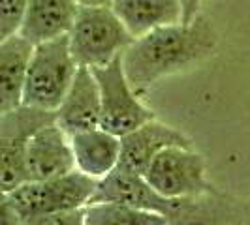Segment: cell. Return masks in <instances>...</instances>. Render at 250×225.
<instances>
[{
	"label": "cell",
	"instance_id": "obj_1",
	"mask_svg": "<svg viewBox=\"0 0 250 225\" xmlns=\"http://www.w3.org/2000/svg\"><path fill=\"white\" fill-rule=\"evenodd\" d=\"M216 30L209 19L156 28L134 41L123 53L125 74L132 88L143 96L158 81L203 62L216 49Z\"/></svg>",
	"mask_w": 250,
	"mask_h": 225
},
{
	"label": "cell",
	"instance_id": "obj_2",
	"mask_svg": "<svg viewBox=\"0 0 250 225\" xmlns=\"http://www.w3.org/2000/svg\"><path fill=\"white\" fill-rule=\"evenodd\" d=\"M68 39L75 62L94 70L119 58L134 36L111 6H79Z\"/></svg>",
	"mask_w": 250,
	"mask_h": 225
},
{
	"label": "cell",
	"instance_id": "obj_3",
	"mask_svg": "<svg viewBox=\"0 0 250 225\" xmlns=\"http://www.w3.org/2000/svg\"><path fill=\"white\" fill-rule=\"evenodd\" d=\"M77 70L79 64L72 55L68 36L36 45L26 77L23 105L57 111L74 85Z\"/></svg>",
	"mask_w": 250,
	"mask_h": 225
},
{
	"label": "cell",
	"instance_id": "obj_4",
	"mask_svg": "<svg viewBox=\"0 0 250 225\" xmlns=\"http://www.w3.org/2000/svg\"><path fill=\"white\" fill-rule=\"evenodd\" d=\"M98 180L75 169L49 180H28L10 193H2L23 218L85 208L96 193Z\"/></svg>",
	"mask_w": 250,
	"mask_h": 225
},
{
	"label": "cell",
	"instance_id": "obj_5",
	"mask_svg": "<svg viewBox=\"0 0 250 225\" xmlns=\"http://www.w3.org/2000/svg\"><path fill=\"white\" fill-rule=\"evenodd\" d=\"M57 122V111L21 105L0 112V188L10 193L28 182L26 149L28 141L43 126Z\"/></svg>",
	"mask_w": 250,
	"mask_h": 225
},
{
	"label": "cell",
	"instance_id": "obj_6",
	"mask_svg": "<svg viewBox=\"0 0 250 225\" xmlns=\"http://www.w3.org/2000/svg\"><path fill=\"white\" fill-rule=\"evenodd\" d=\"M92 74L98 81L102 96L100 128L123 137L156 118L154 111L139 100L138 92L130 85L123 66V55L107 66L94 68Z\"/></svg>",
	"mask_w": 250,
	"mask_h": 225
},
{
	"label": "cell",
	"instance_id": "obj_7",
	"mask_svg": "<svg viewBox=\"0 0 250 225\" xmlns=\"http://www.w3.org/2000/svg\"><path fill=\"white\" fill-rule=\"evenodd\" d=\"M143 176L167 199H190L216 189L207 178L205 158L192 147H167L150 162Z\"/></svg>",
	"mask_w": 250,
	"mask_h": 225
},
{
	"label": "cell",
	"instance_id": "obj_8",
	"mask_svg": "<svg viewBox=\"0 0 250 225\" xmlns=\"http://www.w3.org/2000/svg\"><path fill=\"white\" fill-rule=\"evenodd\" d=\"M90 203H123L136 208L164 214L169 224H175L181 216L185 199H167L150 186L143 175L117 167L98 180L96 193Z\"/></svg>",
	"mask_w": 250,
	"mask_h": 225
},
{
	"label": "cell",
	"instance_id": "obj_9",
	"mask_svg": "<svg viewBox=\"0 0 250 225\" xmlns=\"http://www.w3.org/2000/svg\"><path fill=\"white\" fill-rule=\"evenodd\" d=\"M121 160L119 169L136 175H145L150 162L167 147H192V139L173 126L158 122L156 118L139 126L121 137Z\"/></svg>",
	"mask_w": 250,
	"mask_h": 225
},
{
	"label": "cell",
	"instance_id": "obj_10",
	"mask_svg": "<svg viewBox=\"0 0 250 225\" xmlns=\"http://www.w3.org/2000/svg\"><path fill=\"white\" fill-rule=\"evenodd\" d=\"M77 169L70 135L57 122L43 126L28 141V180H49Z\"/></svg>",
	"mask_w": 250,
	"mask_h": 225
},
{
	"label": "cell",
	"instance_id": "obj_11",
	"mask_svg": "<svg viewBox=\"0 0 250 225\" xmlns=\"http://www.w3.org/2000/svg\"><path fill=\"white\" fill-rule=\"evenodd\" d=\"M57 124L68 135L100 128L102 96L98 81L90 68L79 66L75 81L57 109Z\"/></svg>",
	"mask_w": 250,
	"mask_h": 225
},
{
	"label": "cell",
	"instance_id": "obj_12",
	"mask_svg": "<svg viewBox=\"0 0 250 225\" xmlns=\"http://www.w3.org/2000/svg\"><path fill=\"white\" fill-rule=\"evenodd\" d=\"M173 225H250V195H229L214 189L185 199L183 212Z\"/></svg>",
	"mask_w": 250,
	"mask_h": 225
},
{
	"label": "cell",
	"instance_id": "obj_13",
	"mask_svg": "<svg viewBox=\"0 0 250 225\" xmlns=\"http://www.w3.org/2000/svg\"><path fill=\"white\" fill-rule=\"evenodd\" d=\"M34 49L36 45L21 34L0 39V112L23 105Z\"/></svg>",
	"mask_w": 250,
	"mask_h": 225
},
{
	"label": "cell",
	"instance_id": "obj_14",
	"mask_svg": "<svg viewBox=\"0 0 250 225\" xmlns=\"http://www.w3.org/2000/svg\"><path fill=\"white\" fill-rule=\"evenodd\" d=\"M77 12V0H28V10L19 34L34 45L68 36Z\"/></svg>",
	"mask_w": 250,
	"mask_h": 225
},
{
	"label": "cell",
	"instance_id": "obj_15",
	"mask_svg": "<svg viewBox=\"0 0 250 225\" xmlns=\"http://www.w3.org/2000/svg\"><path fill=\"white\" fill-rule=\"evenodd\" d=\"M74 149L75 165L81 173L96 180L104 178L119 167L121 160V137L104 128H94L70 135Z\"/></svg>",
	"mask_w": 250,
	"mask_h": 225
},
{
	"label": "cell",
	"instance_id": "obj_16",
	"mask_svg": "<svg viewBox=\"0 0 250 225\" xmlns=\"http://www.w3.org/2000/svg\"><path fill=\"white\" fill-rule=\"evenodd\" d=\"M111 8L134 38L183 23L181 0H113Z\"/></svg>",
	"mask_w": 250,
	"mask_h": 225
},
{
	"label": "cell",
	"instance_id": "obj_17",
	"mask_svg": "<svg viewBox=\"0 0 250 225\" xmlns=\"http://www.w3.org/2000/svg\"><path fill=\"white\" fill-rule=\"evenodd\" d=\"M85 225H169V220L123 203H90L85 206Z\"/></svg>",
	"mask_w": 250,
	"mask_h": 225
},
{
	"label": "cell",
	"instance_id": "obj_18",
	"mask_svg": "<svg viewBox=\"0 0 250 225\" xmlns=\"http://www.w3.org/2000/svg\"><path fill=\"white\" fill-rule=\"evenodd\" d=\"M26 10L28 0H0V39L19 34Z\"/></svg>",
	"mask_w": 250,
	"mask_h": 225
},
{
	"label": "cell",
	"instance_id": "obj_19",
	"mask_svg": "<svg viewBox=\"0 0 250 225\" xmlns=\"http://www.w3.org/2000/svg\"><path fill=\"white\" fill-rule=\"evenodd\" d=\"M23 225H85V208L23 218Z\"/></svg>",
	"mask_w": 250,
	"mask_h": 225
},
{
	"label": "cell",
	"instance_id": "obj_20",
	"mask_svg": "<svg viewBox=\"0 0 250 225\" xmlns=\"http://www.w3.org/2000/svg\"><path fill=\"white\" fill-rule=\"evenodd\" d=\"M0 225H23V216L13 208L6 199H2V212H0Z\"/></svg>",
	"mask_w": 250,
	"mask_h": 225
},
{
	"label": "cell",
	"instance_id": "obj_21",
	"mask_svg": "<svg viewBox=\"0 0 250 225\" xmlns=\"http://www.w3.org/2000/svg\"><path fill=\"white\" fill-rule=\"evenodd\" d=\"M181 6H183V23H192L198 17L201 0H181Z\"/></svg>",
	"mask_w": 250,
	"mask_h": 225
},
{
	"label": "cell",
	"instance_id": "obj_22",
	"mask_svg": "<svg viewBox=\"0 0 250 225\" xmlns=\"http://www.w3.org/2000/svg\"><path fill=\"white\" fill-rule=\"evenodd\" d=\"M79 6H111L113 0H77Z\"/></svg>",
	"mask_w": 250,
	"mask_h": 225
},
{
	"label": "cell",
	"instance_id": "obj_23",
	"mask_svg": "<svg viewBox=\"0 0 250 225\" xmlns=\"http://www.w3.org/2000/svg\"><path fill=\"white\" fill-rule=\"evenodd\" d=\"M169 225H173V224H169Z\"/></svg>",
	"mask_w": 250,
	"mask_h": 225
}]
</instances>
